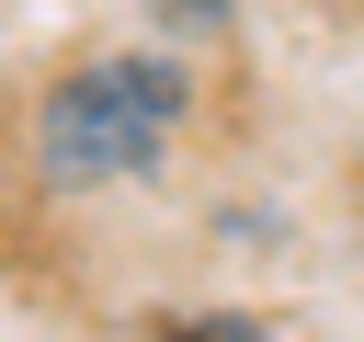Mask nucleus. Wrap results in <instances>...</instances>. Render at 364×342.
Listing matches in <instances>:
<instances>
[{"label": "nucleus", "mask_w": 364, "mask_h": 342, "mask_svg": "<svg viewBox=\"0 0 364 342\" xmlns=\"http://www.w3.org/2000/svg\"><path fill=\"white\" fill-rule=\"evenodd\" d=\"M216 11H228V0H182V23H216Z\"/></svg>", "instance_id": "nucleus-3"}, {"label": "nucleus", "mask_w": 364, "mask_h": 342, "mask_svg": "<svg viewBox=\"0 0 364 342\" xmlns=\"http://www.w3.org/2000/svg\"><path fill=\"white\" fill-rule=\"evenodd\" d=\"M182 114H193L182 57H80L34 103V171L57 194H114V182L159 171V148L182 137Z\"/></svg>", "instance_id": "nucleus-1"}, {"label": "nucleus", "mask_w": 364, "mask_h": 342, "mask_svg": "<svg viewBox=\"0 0 364 342\" xmlns=\"http://www.w3.org/2000/svg\"><path fill=\"white\" fill-rule=\"evenodd\" d=\"M148 342H273V319H250V308H193V319H159Z\"/></svg>", "instance_id": "nucleus-2"}]
</instances>
